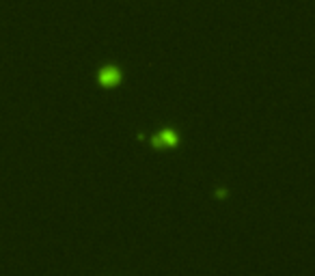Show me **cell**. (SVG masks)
Wrapping results in <instances>:
<instances>
[{
  "instance_id": "6da1fadb",
  "label": "cell",
  "mask_w": 315,
  "mask_h": 276,
  "mask_svg": "<svg viewBox=\"0 0 315 276\" xmlns=\"http://www.w3.org/2000/svg\"><path fill=\"white\" fill-rule=\"evenodd\" d=\"M117 78H119V72H117L115 67H106V69H101V74H99V80L104 82V84L117 82Z\"/></svg>"
}]
</instances>
